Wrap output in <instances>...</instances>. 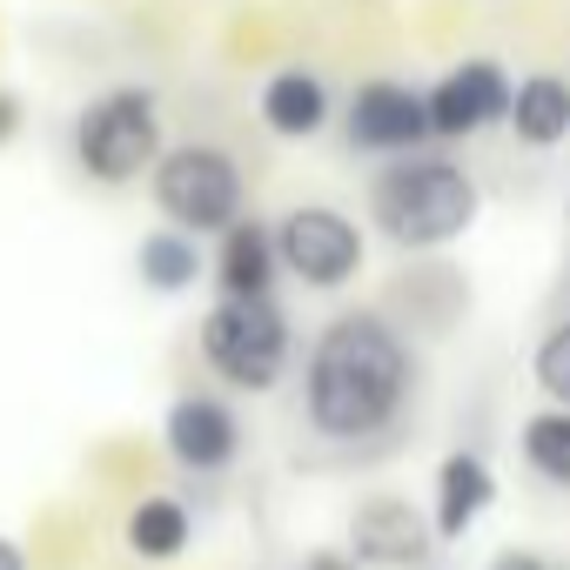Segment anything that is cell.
<instances>
[{"instance_id": "obj_1", "label": "cell", "mask_w": 570, "mask_h": 570, "mask_svg": "<svg viewBox=\"0 0 570 570\" xmlns=\"http://www.w3.org/2000/svg\"><path fill=\"white\" fill-rule=\"evenodd\" d=\"M423 390L416 343L383 309H336L303 356V430L336 456H376Z\"/></svg>"}, {"instance_id": "obj_4", "label": "cell", "mask_w": 570, "mask_h": 570, "mask_svg": "<svg viewBox=\"0 0 570 570\" xmlns=\"http://www.w3.org/2000/svg\"><path fill=\"white\" fill-rule=\"evenodd\" d=\"M161 148V101L141 81H115L75 115V168L101 188H135Z\"/></svg>"}, {"instance_id": "obj_16", "label": "cell", "mask_w": 570, "mask_h": 570, "mask_svg": "<svg viewBox=\"0 0 570 570\" xmlns=\"http://www.w3.org/2000/svg\"><path fill=\"white\" fill-rule=\"evenodd\" d=\"M510 135L523 148H563L570 141V81L563 75H523L510 88Z\"/></svg>"}, {"instance_id": "obj_21", "label": "cell", "mask_w": 570, "mask_h": 570, "mask_svg": "<svg viewBox=\"0 0 570 570\" xmlns=\"http://www.w3.org/2000/svg\"><path fill=\"white\" fill-rule=\"evenodd\" d=\"M303 570H370V563H356L350 550H316V557H303Z\"/></svg>"}, {"instance_id": "obj_22", "label": "cell", "mask_w": 570, "mask_h": 570, "mask_svg": "<svg viewBox=\"0 0 570 570\" xmlns=\"http://www.w3.org/2000/svg\"><path fill=\"white\" fill-rule=\"evenodd\" d=\"M0 570H28V550H21L8 530H0Z\"/></svg>"}, {"instance_id": "obj_12", "label": "cell", "mask_w": 570, "mask_h": 570, "mask_svg": "<svg viewBox=\"0 0 570 570\" xmlns=\"http://www.w3.org/2000/svg\"><path fill=\"white\" fill-rule=\"evenodd\" d=\"M255 121L275 135V141H316L330 121H336V95L316 68H275L255 95Z\"/></svg>"}, {"instance_id": "obj_15", "label": "cell", "mask_w": 570, "mask_h": 570, "mask_svg": "<svg viewBox=\"0 0 570 570\" xmlns=\"http://www.w3.org/2000/svg\"><path fill=\"white\" fill-rule=\"evenodd\" d=\"M121 543H128V557H141V563H175V557L195 543V517H188V503L168 497V490L135 497L128 517H121Z\"/></svg>"}, {"instance_id": "obj_14", "label": "cell", "mask_w": 570, "mask_h": 570, "mask_svg": "<svg viewBox=\"0 0 570 570\" xmlns=\"http://www.w3.org/2000/svg\"><path fill=\"white\" fill-rule=\"evenodd\" d=\"M135 275H141V289H155V296H188L195 282H208V248H202V235L161 222V228H148L135 242Z\"/></svg>"}, {"instance_id": "obj_6", "label": "cell", "mask_w": 570, "mask_h": 570, "mask_svg": "<svg viewBox=\"0 0 570 570\" xmlns=\"http://www.w3.org/2000/svg\"><path fill=\"white\" fill-rule=\"evenodd\" d=\"M275 255H282V275L289 282H303L316 296H336L363 275L370 235L336 202H296L289 215H275Z\"/></svg>"}, {"instance_id": "obj_8", "label": "cell", "mask_w": 570, "mask_h": 570, "mask_svg": "<svg viewBox=\"0 0 570 570\" xmlns=\"http://www.w3.org/2000/svg\"><path fill=\"white\" fill-rule=\"evenodd\" d=\"M343 141L356 155H410V148H430L436 128H430L423 88H410L396 75H370L350 95V108H343Z\"/></svg>"}, {"instance_id": "obj_7", "label": "cell", "mask_w": 570, "mask_h": 570, "mask_svg": "<svg viewBox=\"0 0 570 570\" xmlns=\"http://www.w3.org/2000/svg\"><path fill=\"white\" fill-rule=\"evenodd\" d=\"M242 443H248V430H242L235 403L215 396V390H181L161 410V450H168V463L181 476H222V470H235Z\"/></svg>"}, {"instance_id": "obj_3", "label": "cell", "mask_w": 570, "mask_h": 570, "mask_svg": "<svg viewBox=\"0 0 570 570\" xmlns=\"http://www.w3.org/2000/svg\"><path fill=\"white\" fill-rule=\"evenodd\" d=\"M195 350L235 396H268L296 363V323L275 296H215L195 323Z\"/></svg>"}, {"instance_id": "obj_19", "label": "cell", "mask_w": 570, "mask_h": 570, "mask_svg": "<svg viewBox=\"0 0 570 570\" xmlns=\"http://www.w3.org/2000/svg\"><path fill=\"white\" fill-rule=\"evenodd\" d=\"M483 570H563L557 557H543V550H523V543H510V550H497Z\"/></svg>"}, {"instance_id": "obj_9", "label": "cell", "mask_w": 570, "mask_h": 570, "mask_svg": "<svg viewBox=\"0 0 570 570\" xmlns=\"http://www.w3.org/2000/svg\"><path fill=\"white\" fill-rule=\"evenodd\" d=\"M510 88H517V81H510L503 61H490V55H470V61H456L450 75H436V81L423 88L436 141H476V135H490L497 121H510Z\"/></svg>"}, {"instance_id": "obj_13", "label": "cell", "mask_w": 570, "mask_h": 570, "mask_svg": "<svg viewBox=\"0 0 570 570\" xmlns=\"http://www.w3.org/2000/svg\"><path fill=\"white\" fill-rule=\"evenodd\" d=\"M490 503H497V470H490V456H483V450H450V456L436 463V497H430L436 537H443V543H463V537L483 523Z\"/></svg>"}, {"instance_id": "obj_2", "label": "cell", "mask_w": 570, "mask_h": 570, "mask_svg": "<svg viewBox=\"0 0 570 570\" xmlns=\"http://www.w3.org/2000/svg\"><path fill=\"white\" fill-rule=\"evenodd\" d=\"M370 228L403 248V255H436L450 242H463L483 215V195L470 181V168L443 148H410V155H383V168L370 175Z\"/></svg>"}, {"instance_id": "obj_20", "label": "cell", "mask_w": 570, "mask_h": 570, "mask_svg": "<svg viewBox=\"0 0 570 570\" xmlns=\"http://www.w3.org/2000/svg\"><path fill=\"white\" fill-rule=\"evenodd\" d=\"M21 121H28V115H21V95H14V88H0V148L21 135Z\"/></svg>"}, {"instance_id": "obj_11", "label": "cell", "mask_w": 570, "mask_h": 570, "mask_svg": "<svg viewBox=\"0 0 570 570\" xmlns=\"http://www.w3.org/2000/svg\"><path fill=\"white\" fill-rule=\"evenodd\" d=\"M208 282H215V296H275V282H282L275 222L235 215V222L215 235V255H208Z\"/></svg>"}, {"instance_id": "obj_5", "label": "cell", "mask_w": 570, "mask_h": 570, "mask_svg": "<svg viewBox=\"0 0 570 570\" xmlns=\"http://www.w3.org/2000/svg\"><path fill=\"white\" fill-rule=\"evenodd\" d=\"M148 195H155L161 222H175L188 235H222L235 215H248V175L222 141L161 148V161L148 168Z\"/></svg>"}, {"instance_id": "obj_10", "label": "cell", "mask_w": 570, "mask_h": 570, "mask_svg": "<svg viewBox=\"0 0 570 570\" xmlns=\"http://www.w3.org/2000/svg\"><path fill=\"white\" fill-rule=\"evenodd\" d=\"M343 550L370 570H430L443 537L410 497H363L350 510V543Z\"/></svg>"}, {"instance_id": "obj_18", "label": "cell", "mask_w": 570, "mask_h": 570, "mask_svg": "<svg viewBox=\"0 0 570 570\" xmlns=\"http://www.w3.org/2000/svg\"><path fill=\"white\" fill-rule=\"evenodd\" d=\"M530 383L543 390V403H563V410H570V316L537 336V350H530Z\"/></svg>"}, {"instance_id": "obj_17", "label": "cell", "mask_w": 570, "mask_h": 570, "mask_svg": "<svg viewBox=\"0 0 570 570\" xmlns=\"http://www.w3.org/2000/svg\"><path fill=\"white\" fill-rule=\"evenodd\" d=\"M517 443H523V463L550 483V490H570V410L563 403H543L517 423Z\"/></svg>"}]
</instances>
